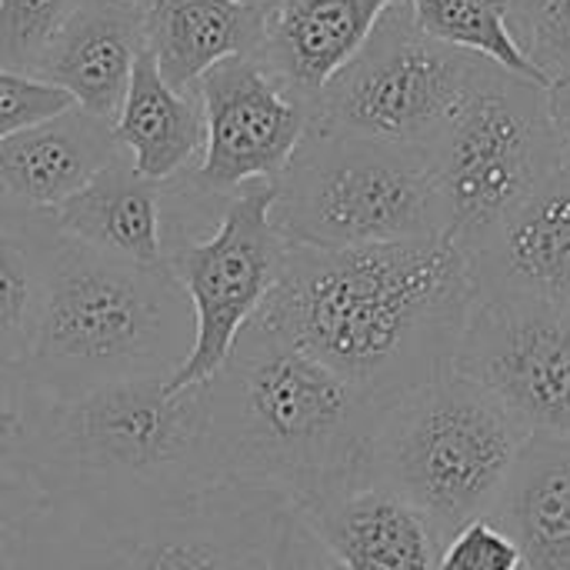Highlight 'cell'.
<instances>
[{
  "mask_svg": "<svg viewBox=\"0 0 570 570\" xmlns=\"http://www.w3.org/2000/svg\"><path fill=\"white\" fill-rule=\"evenodd\" d=\"M204 137L207 130L197 90H174L144 50L134 63L120 114L114 117V140L120 154L140 177L170 184L200 164Z\"/></svg>",
  "mask_w": 570,
  "mask_h": 570,
  "instance_id": "cell-21",
  "label": "cell"
},
{
  "mask_svg": "<svg viewBox=\"0 0 570 570\" xmlns=\"http://www.w3.org/2000/svg\"><path fill=\"white\" fill-rule=\"evenodd\" d=\"M544 104H548V117H551L561 157H564V164H570V73L544 87Z\"/></svg>",
  "mask_w": 570,
  "mask_h": 570,
  "instance_id": "cell-31",
  "label": "cell"
},
{
  "mask_svg": "<svg viewBox=\"0 0 570 570\" xmlns=\"http://www.w3.org/2000/svg\"><path fill=\"white\" fill-rule=\"evenodd\" d=\"M267 10L247 0H147L144 50L174 90H197L200 77L230 60L254 57Z\"/></svg>",
  "mask_w": 570,
  "mask_h": 570,
  "instance_id": "cell-19",
  "label": "cell"
},
{
  "mask_svg": "<svg viewBox=\"0 0 570 570\" xmlns=\"http://www.w3.org/2000/svg\"><path fill=\"white\" fill-rule=\"evenodd\" d=\"M301 518L347 570H441L438 528L381 484L341 494Z\"/></svg>",
  "mask_w": 570,
  "mask_h": 570,
  "instance_id": "cell-17",
  "label": "cell"
},
{
  "mask_svg": "<svg viewBox=\"0 0 570 570\" xmlns=\"http://www.w3.org/2000/svg\"><path fill=\"white\" fill-rule=\"evenodd\" d=\"M204 394L217 481L271 491L297 511L371 484V454L391 404L307 351L247 324Z\"/></svg>",
  "mask_w": 570,
  "mask_h": 570,
  "instance_id": "cell-2",
  "label": "cell"
},
{
  "mask_svg": "<svg viewBox=\"0 0 570 570\" xmlns=\"http://www.w3.org/2000/svg\"><path fill=\"white\" fill-rule=\"evenodd\" d=\"M271 217L287 244L317 250L448 234L428 157L314 124L274 180Z\"/></svg>",
  "mask_w": 570,
  "mask_h": 570,
  "instance_id": "cell-7",
  "label": "cell"
},
{
  "mask_svg": "<svg viewBox=\"0 0 570 570\" xmlns=\"http://www.w3.org/2000/svg\"><path fill=\"white\" fill-rule=\"evenodd\" d=\"M247 3H257V7H264V10H271V7H277V3H284V0H247Z\"/></svg>",
  "mask_w": 570,
  "mask_h": 570,
  "instance_id": "cell-32",
  "label": "cell"
},
{
  "mask_svg": "<svg viewBox=\"0 0 570 570\" xmlns=\"http://www.w3.org/2000/svg\"><path fill=\"white\" fill-rule=\"evenodd\" d=\"M167 214L170 184L140 177L127 157H117L53 210L63 237L140 267H164Z\"/></svg>",
  "mask_w": 570,
  "mask_h": 570,
  "instance_id": "cell-18",
  "label": "cell"
},
{
  "mask_svg": "<svg viewBox=\"0 0 570 570\" xmlns=\"http://www.w3.org/2000/svg\"><path fill=\"white\" fill-rule=\"evenodd\" d=\"M471 301V261L448 234L347 250L287 244L250 324L394 404L454 367Z\"/></svg>",
  "mask_w": 570,
  "mask_h": 570,
  "instance_id": "cell-1",
  "label": "cell"
},
{
  "mask_svg": "<svg viewBox=\"0 0 570 570\" xmlns=\"http://www.w3.org/2000/svg\"><path fill=\"white\" fill-rule=\"evenodd\" d=\"M53 210L0 197V361L23 364L60 247Z\"/></svg>",
  "mask_w": 570,
  "mask_h": 570,
  "instance_id": "cell-22",
  "label": "cell"
},
{
  "mask_svg": "<svg viewBox=\"0 0 570 570\" xmlns=\"http://www.w3.org/2000/svg\"><path fill=\"white\" fill-rule=\"evenodd\" d=\"M284 508L237 481L187 494H57L13 570H267Z\"/></svg>",
  "mask_w": 570,
  "mask_h": 570,
  "instance_id": "cell-3",
  "label": "cell"
},
{
  "mask_svg": "<svg viewBox=\"0 0 570 570\" xmlns=\"http://www.w3.org/2000/svg\"><path fill=\"white\" fill-rule=\"evenodd\" d=\"M194 347V311L164 267H140L70 237L50 264L33 341V384L73 401L107 384L170 377Z\"/></svg>",
  "mask_w": 570,
  "mask_h": 570,
  "instance_id": "cell-4",
  "label": "cell"
},
{
  "mask_svg": "<svg viewBox=\"0 0 570 570\" xmlns=\"http://www.w3.org/2000/svg\"><path fill=\"white\" fill-rule=\"evenodd\" d=\"M441 570H521V554L491 518H478L444 541Z\"/></svg>",
  "mask_w": 570,
  "mask_h": 570,
  "instance_id": "cell-28",
  "label": "cell"
},
{
  "mask_svg": "<svg viewBox=\"0 0 570 570\" xmlns=\"http://www.w3.org/2000/svg\"><path fill=\"white\" fill-rule=\"evenodd\" d=\"M397 0H284L267 10L261 67L294 97L314 100L371 40Z\"/></svg>",
  "mask_w": 570,
  "mask_h": 570,
  "instance_id": "cell-15",
  "label": "cell"
},
{
  "mask_svg": "<svg viewBox=\"0 0 570 570\" xmlns=\"http://www.w3.org/2000/svg\"><path fill=\"white\" fill-rule=\"evenodd\" d=\"M140 53L144 3L80 0L50 40L33 77L70 94L73 107L114 124Z\"/></svg>",
  "mask_w": 570,
  "mask_h": 570,
  "instance_id": "cell-14",
  "label": "cell"
},
{
  "mask_svg": "<svg viewBox=\"0 0 570 570\" xmlns=\"http://www.w3.org/2000/svg\"><path fill=\"white\" fill-rule=\"evenodd\" d=\"M488 518L514 541L521 570H570V438L531 434Z\"/></svg>",
  "mask_w": 570,
  "mask_h": 570,
  "instance_id": "cell-20",
  "label": "cell"
},
{
  "mask_svg": "<svg viewBox=\"0 0 570 570\" xmlns=\"http://www.w3.org/2000/svg\"><path fill=\"white\" fill-rule=\"evenodd\" d=\"M508 30L544 83L570 73V0H508Z\"/></svg>",
  "mask_w": 570,
  "mask_h": 570,
  "instance_id": "cell-25",
  "label": "cell"
},
{
  "mask_svg": "<svg viewBox=\"0 0 570 570\" xmlns=\"http://www.w3.org/2000/svg\"><path fill=\"white\" fill-rule=\"evenodd\" d=\"M117 157L124 154L114 140V124L67 107L0 140V197L57 210Z\"/></svg>",
  "mask_w": 570,
  "mask_h": 570,
  "instance_id": "cell-16",
  "label": "cell"
},
{
  "mask_svg": "<svg viewBox=\"0 0 570 570\" xmlns=\"http://www.w3.org/2000/svg\"><path fill=\"white\" fill-rule=\"evenodd\" d=\"M67 107H73V100L60 87H53L33 73L0 67V140L23 127L47 120V117H57Z\"/></svg>",
  "mask_w": 570,
  "mask_h": 570,
  "instance_id": "cell-27",
  "label": "cell"
},
{
  "mask_svg": "<svg viewBox=\"0 0 570 570\" xmlns=\"http://www.w3.org/2000/svg\"><path fill=\"white\" fill-rule=\"evenodd\" d=\"M197 97L204 107V154L184 177L204 197H230L250 184L277 180L314 124L311 104L284 90L257 57L210 67Z\"/></svg>",
  "mask_w": 570,
  "mask_h": 570,
  "instance_id": "cell-12",
  "label": "cell"
},
{
  "mask_svg": "<svg viewBox=\"0 0 570 570\" xmlns=\"http://www.w3.org/2000/svg\"><path fill=\"white\" fill-rule=\"evenodd\" d=\"M454 371L488 391L528 434L570 438V311L474 294Z\"/></svg>",
  "mask_w": 570,
  "mask_h": 570,
  "instance_id": "cell-11",
  "label": "cell"
},
{
  "mask_svg": "<svg viewBox=\"0 0 570 570\" xmlns=\"http://www.w3.org/2000/svg\"><path fill=\"white\" fill-rule=\"evenodd\" d=\"M271 207V180L220 200L197 194L184 177L170 180L164 267L194 311V347L167 377L170 394L210 381L274 291L287 240L277 234Z\"/></svg>",
  "mask_w": 570,
  "mask_h": 570,
  "instance_id": "cell-8",
  "label": "cell"
},
{
  "mask_svg": "<svg viewBox=\"0 0 570 570\" xmlns=\"http://www.w3.org/2000/svg\"><path fill=\"white\" fill-rule=\"evenodd\" d=\"M50 401L23 364L0 361V474L37 478Z\"/></svg>",
  "mask_w": 570,
  "mask_h": 570,
  "instance_id": "cell-24",
  "label": "cell"
},
{
  "mask_svg": "<svg viewBox=\"0 0 570 570\" xmlns=\"http://www.w3.org/2000/svg\"><path fill=\"white\" fill-rule=\"evenodd\" d=\"M167 377L97 387L50 401L37 484L47 498L187 494L217 484L207 451L204 384L170 394Z\"/></svg>",
  "mask_w": 570,
  "mask_h": 570,
  "instance_id": "cell-5",
  "label": "cell"
},
{
  "mask_svg": "<svg viewBox=\"0 0 570 570\" xmlns=\"http://www.w3.org/2000/svg\"><path fill=\"white\" fill-rule=\"evenodd\" d=\"M474 294H518L570 311V164L548 174L471 257Z\"/></svg>",
  "mask_w": 570,
  "mask_h": 570,
  "instance_id": "cell-13",
  "label": "cell"
},
{
  "mask_svg": "<svg viewBox=\"0 0 570 570\" xmlns=\"http://www.w3.org/2000/svg\"><path fill=\"white\" fill-rule=\"evenodd\" d=\"M130 3H147V0H130Z\"/></svg>",
  "mask_w": 570,
  "mask_h": 570,
  "instance_id": "cell-33",
  "label": "cell"
},
{
  "mask_svg": "<svg viewBox=\"0 0 570 570\" xmlns=\"http://www.w3.org/2000/svg\"><path fill=\"white\" fill-rule=\"evenodd\" d=\"M528 438L488 391L451 367L387 407L371 484L411 501L448 541L494 511Z\"/></svg>",
  "mask_w": 570,
  "mask_h": 570,
  "instance_id": "cell-6",
  "label": "cell"
},
{
  "mask_svg": "<svg viewBox=\"0 0 570 570\" xmlns=\"http://www.w3.org/2000/svg\"><path fill=\"white\" fill-rule=\"evenodd\" d=\"M80 0H0V67L37 73L40 57Z\"/></svg>",
  "mask_w": 570,
  "mask_h": 570,
  "instance_id": "cell-26",
  "label": "cell"
},
{
  "mask_svg": "<svg viewBox=\"0 0 570 570\" xmlns=\"http://www.w3.org/2000/svg\"><path fill=\"white\" fill-rule=\"evenodd\" d=\"M47 508V494L37 481L20 474H0V570L17 568V558Z\"/></svg>",
  "mask_w": 570,
  "mask_h": 570,
  "instance_id": "cell-29",
  "label": "cell"
},
{
  "mask_svg": "<svg viewBox=\"0 0 570 570\" xmlns=\"http://www.w3.org/2000/svg\"><path fill=\"white\" fill-rule=\"evenodd\" d=\"M267 570H347L327 544L314 534V528L301 518V511L284 508L277 514L271 551H267Z\"/></svg>",
  "mask_w": 570,
  "mask_h": 570,
  "instance_id": "cell-30",
  "label": "cell"
},
{
  "mask_svg": "<svg viewBox=\"0 0 570 570\" xmlns=\"http://www.w3.org/2000/svg\"><path fill=\"white\" fill-rule=\"evenodd\" d=\"M491 67L471 50L428 37L407 0H397L364 50L311 100L314 127L431 157Z\"/></svg>",
  "mask_w": 570,
  "mask_h": 570,
  "instance_id": "cell-10",
  "label": "cell"
},
{
  "mask_svg": "<svg viewBox=\"0 0 570 570\" xmlns=\"http://www.w3.org/2000/svg\"><path fill=\"white\" fill-rule=\"evenodd\" d=\"M428 164L444 204L448 237L471 261L501 220L564 164L544 87L494 63Z\"/></svg>",
  "mask_w": 570,
  "mask_h": 570,
  "instance_id": "cell-9",
  "label": "cell"
},
{
  "mask_svg": "<svg viewBox=\"0 0 570 570\" xmlns=\"http://www.w3.org/2000/svg\"><path fill=\"white\" fill-rule=\"evenodd\" d=\"M407 7L428 37L471 50L524 80L548 87L508 30V0H407Z\"/></svg>",
  "mask_w": 570,
  "mask_h": 570,
  "instance_id": "cell-23",
  "label": "cell"
}]
</instances>
